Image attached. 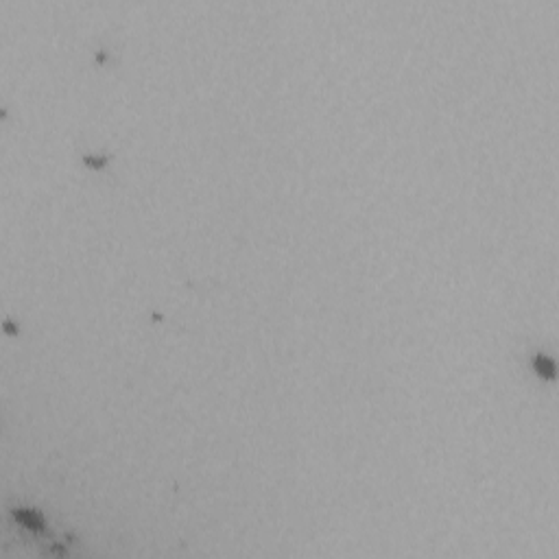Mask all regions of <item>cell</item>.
Segmentation results:
<instances>
[{"instance_id":"cell-2","label":"cell","mask_w":559,"mask_h":559,"mask_svg":"<svg viewBox=\"0 0 559 559\" xmlns=\"http://www.w3.org/2000/svg\"><path fill=\"white\" fill-rule=\"evenodd\" d=\"M535 367H537V372H539V373H544V376H548V378H553V376H555V367H553V363L548 361V358H544V356H537V361H535Z\"/></svg>"},{"instance_id":"cell-1","label":"cell","mask_w":559,"mask_h":559,"mask_svg":"<svg viewBox=\"0 0 559 559\" xmlns=\"http://www.w3.org/2000/svg\"><path fill=\"white\" fill-rule=\"evenodd\" d=\"M16 518L20 520L22 524H27V527H31V529H40L42 527V520L35 516L33 511H18L16 513Z\"/></svg>"}]
</instances>
